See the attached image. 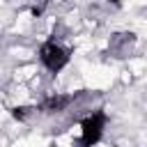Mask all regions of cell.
<instances>
[{
    "mask_svg": "<svg viewBox=\"0 0 147 147\" xmlns=\"http://www.w3.org/2000/svg\"><path fill=\"white\" fill-rule=\"evenodd\" d=\"M106 124H108V115L101 108L85 115L80 119V147H96L99 140L103 138Z\"/></svg>",
    "mask_w": 147,
    "mask_h": 147,
    "instance_id": "obj_1",
    "label": "cell"
},
{
    "mask_svg": "<svg viewBox=\"0 0 147 147\" xmlns=\"http://www.w3.org/2000/svg\"><path fill=\"white\" fill-rule=\"evenodd\" d=\"M39 62L51 71V74H60L69 62H71V53L69 48H64L62 44H57L55 39H48L39 46Z\"/></svg>",
    "mask_w": 147,
    "mask_h": 147,
    "instance_id": "obj_2",
    "label": "cell"
},
{
    "mask_svg": "<svg viewBox=\"0 0 147 147\" xmlns=\"http://www.w3.org/2000/svg\"><path fill=\"white\" fill-rule=\"evenodd\" d=\"M71 101H74L71 94H51V96H46V99L41 101V113H46V115L62 113Z\"/></svg>",
    "mask_w": 147,
    "mask_h": 147,
    "instance_id": "obj_3",
    "label": "cell"
},
{
    "mask_svg": "<svg viewBox=\"0 0 147 147\" xmlns=\"http://www.w3.org/2000/svg\"><path fill=\"white\" fill-rule=\"evenodd\" d=\"M11 115H14L16 119H21V122H23V119L30 115V108H25V106H21V108H18V106H16V108H11Z\"/></svg>",
    "mask_w": 147,
    "mask_h": 147,
    "instance_id": "obj_4",
    "label": "cell"
},
{
    "mask_svg": "<svg viewBox=\"0 0 147 147\" xmlns=\"http://www.w3.org/2000/svg\"><path fill=\"white\" fill-rule=\"evenodd\" d=\"M46 2H48V0H44V5H46Z\"/></svg>",
    "mask_w": 147,
    "mask_h": 147,
    "instance_id": "obj_5",
    "label": "cell"
},
{
    "mask_svg": "<svg viewBox=\"0 0 147 147\" xmlns=\"http://www.w3.org/2000/svg\"><path fill=\"white\" fill-rule=\"evenodd\" d=\"M113 2H119V0H113Z\"/></svg>",
    "mask_w": 147,
    "mask_h": 147,
    "instance_id": "obj_6",
    "label": "cell"
}]
</instances>
